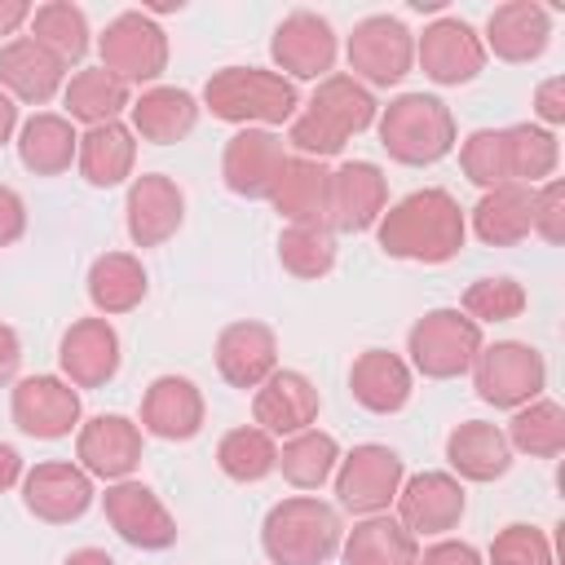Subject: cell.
Returning <instances> with one entry per match:
<instances>
[{"mask_svg": "<svg viewBox=\"0 0 565 565\" xmlns=\"http://www.w3.org/2000/svg\"><path fill=\"white\" fill-rule=\"evenodd\" d=\"M18 477H22V455L0 441V490H9Z\"/></svg>", "mask_w": 565, "mask_h": 565, "instance_id": "cell-52", "label": "cell"}, {"mask_svg": "<svg viewBox=\"0 0 565 565\" xmlns=\"http://www.w3.org/2000/svg\"><path fill=\"white\" fill-rule=\"evenodd\" d=\"M13 424L26 437L57 441L79 424V393L57 375H26L13 388Z\"/></svg>", "mask_w": 565, "mask_h": 565, "instance_id": "cell-13", "label": "cell"}, {"mask_svg": "<svg viewBox=\"0 0 565 565\" xmlns=\"http://www.w3.org/2000/svg\"><path fill=\"white\" fill-rule=\"evenodd\" d=\"M22 22H31V4H22V0H0V35L18 31Z\"/></svg>", "mask_w": 565, "mask_h": 565, "instance_id": "cell-51", "label": "cell"}, {"mask_svg": "<svg viewBox=\"0 0 565 565\" xmlns=\"http://www.w3.org/2000/svg\"><path fill=\"white\" fill-rule=\"evenodd\" d=\"M349 393L371 415H393L411 402V366L388 349H366L349 371Z\"/></svg>", "mask_w": 565, "mask_h": 565, "instance_id": "cell-26", "label": "cell"}, {"mask_svg": "<svg viewBox=\"0 0 565 565\" xmlns=\"http://www.w3.org/2000/svg\"><path fill=\"white\" fill-rule=\"evenodd\" d=\"M216 371L234 388H260L278 371V340L265 322H230L216 340Z\"/></svg>", "mask_w": 565, "mask_h": 565, "instance_id": "cell-23", "label": "cell"}, {"mask_svg": "<svg viewBox=\"0 0 565 565\" xmlns=\"http://www.w3.org/2000/svg\"><path fill=\"white\" fill-rule=\"evenodd\" d=\"M459 163H463V177L481 190H499V185H512V172H508V137L503 128H477L463 150H459Z\"/></svg>", "mask_w": 565, "mask_h": 565, "instance_id": "cell-43", "label": "cell"}, {"mask_svg": "<svg viewBox=\"0 0 565 565\" xmlns=\"http://www.w3.org/2000/svg\"><path fill=\"white\" fill-rule=\"evenodd\" d=\"M128 110H132V132L154 146H172L199 124V102L185 88H146L137 102H128Z\"/></svg>", "mask_w": 565, "mask_h": 565, "instance_id": "cell-30", "label": "cell"}, {"mask_svg": "<svg viewBox=\"0 0 565 565\" xmlns=\"http://www.w3.org/2000/svg\"><path fill=\"white\" fill-rule=\"evenodd\" d=\"M13 124H18V106H13V97H4V93H0V146L9 141Z\"/></svg>", "mask_w": 565, "mask_h": 565, "instance_id": "cell-54", "label": "cell"}, {"mask_svg": "<svg viewBox=\"0 0 565 565\" xmlns=\"http://www.w3.org/2000/svg\"><path fill=\"white\" fill-rule=\"evenodd\" d=\"M75 459L88 477L128 481V472L141 463V428L124 415H93L75 437Z\"/></svg>", "mask_w": 565, "mask_h": 565, "instance_id": "cell-16", "label": "cell"}, {"mask_svg": "<svg viewBox=\"0 0 565 565\" xmlns=\"http://www.w3.org/2000/svg\"><path fill=\"white\" fill-rule=\"evenodd\" d=\"M22 366V344H18V331L0 322V384H9Z\"/></svg>", "mask_w": 565, "mask_h": 565, "instance_id": "cell-50", "label": "cell"}, {"mask_svg": "<svg viewBox=\"0 0 565 565\" xmlns=\"http://www.w3.org/2000/svg\"><path fill=\"white\" fill-rule=\"evenodd\" d=\"M203 102L216 119L225 124H282V119H296V106H300V93L287 75L278 71H260V66H225L216 71L207 84H203Z\"/></svg>", "mask_w": 565, "mask_h": 565, "instance_id": "cell-4", "label": "cell"}, {"mask_svg": "<svg viewBox=\"0 0 565 565\" xmlns=\"http://www.w3.org/2000/svg\"><path fill=\"white\" fill-rule=\"evenodd\" d=\"M88 300L102 313H128L146 300V269L128 252H106L88 269Z\"/></svg>", "mask_w": 565, "mask_h": 565, "instance_id": "cell-35", "label": "cell"}, {"mask_svg": "<svg viewBox=\"0 0 565 565\" xmlns=\"http://www.w3.org/2000/svg\"><path fill=\"white\" fill-rule=\"evenodd\" d=\"M124 212H128V238H132L137 247H159V243H168V238L181 230V221H185V199H181V190H177L172 177L146 172V177L132 181Z\"/></svg>", "mask_w": 565, "mask_h": 565, "instance_id": "cell-21", "label": "cell"}, {"mask_svg": "<svg viewBox=\"0 0 565 565\" xmlns=\"http://www.w3.org/2000/svg\"><path fill=\"white\" fill-rule=\"evenodd\" d=\"M380 247L397 260H419V265H441L463 247V207L455 203L450 190H415L402 203H393L380 221Z\"/></svg>", "mask_w": 565, "mask_h": 565, "instance_id": "cell-1", "label": "cell"}, {"mask_svg": "<svg viewBox=\"0 0 565 565\" xmlns=\"http://www.w3.org/2000/svg\"><path fill=\"white\" fill-rule=\"evenodd\" d=\"M22 503L31 516H40L49 525H66L88 512L93 481L79 463H35L22 477Z\"/></svg>", "mask_w": 565, "mask_h": 565, "instance_id": "cell-17", "label": "cell"}, {"mask_svg": "<svg viewBox=\"0 0 565 565\" xmlns=\"http://www.w3.org/2000/svg\"><path fill=\"white\" fill-rule=\"evenodd\" d=\"M468 499L450 472H415L397 490V521L411 534H446L459 525Z\"/></svg>", "mask_w": 565, "mask_h": 565, "instance_id": "cell-19", "label": "cell"}, {"mask_svg": "<svg viewBox=\"0 0 565 565\" xmlns=\"http://www.w3.org/2000/svg\"><path fill=\"white\" fill-rule=\"evenodd\" d=\"M384 203H388V185H384V172L375 163H366V159L340 163L327 177V216H322V225L331 234L371 230L384 216Z\"/></svg>", "mask_w": 565, "mask_h": 565, "instance_id": "cell-11", "label": "cell"}, {"mask_svg": "<svg viewBox=\"0 0 565 565\" xmlns=\"http://www.w3.org/2000/svg\"><path fill=\"white\" fill-rule=\"evenodd\" d=\"M508 446L521 450V455H534V459H556L565 450V411L547 397H534L525 402L512 424H508Z\"/></svg>", "mask_w": 565, "mask_h": 565, "instance_id": "cell-37", "label": "cell"}, {"mask_svg": "<svg viewBox=\"0 0 565 565\" xmlns=\"http://www.w3.org/2000/svg\"><path fill=\"white\" fill-rule=\"evenodd\" d=\"M335 463H340V446L331 433H318V428L287 437V446L278 450V468L296 490H318L335 472Z\"/></svg>", "mask_w": 565, "mask_h": 565, "instance_id": "cell-39", "label": "cell"}, {"mask_svg": "<svg viewBox=\"0 0 565 565\" xmlns=\"http://www.w3.org/2000/svg\"><path fill=\"white\" fill-rule=\"evenodd\" d=\"M534 115H539L547 128L565 124V75H552V79L539 84V93H534Z\"/></svg>", "mask_w": 565, "mask_h": 565, "instance_id": "cell-47", "label": "cell"}, {"mask_svg": "<svg viewBox=\"0 0 565 565\" xmlns=\"http://www.w3.org/2000/svg\"><path fill=\"white\" fill-rule=\"evenodd\" d=\"M31 40L40 49H49L62 66H71V62H79L88 53V22H84V13L75 4L49 0V4L31 9Z\"/></svg>", "mask_w": 565, "mask_h": 565, "instance_id": "cell-38", "label": "cell"}, {"mask_svg": "<svg viewBox=\"0 0 565 565\" xmlns=\"http://www.w3.org/2000/svg\"><path fill=\"white\" fill-rule=\"evenodd\" d=\"M375 124V97L366 84H358L353 75H327L318 84V93L305 102V110L291 119L287 141L296 146V154L305 159H331L344 150L349 137L366 132Z\"/></svg>", "mask_w": 565, "mask_h": 565, "instance_id": "cell-2", "label": "cell"}, {"mask_svg": "<svg viewBox=\"0 0 565 565\" xmlns=\"http://www.w3.org/2000/svg\"><path fill=\"white\" fill-rule=\"evenodd\" d=\"M278 260L296 278H322L335 265V238L327 225H287L278 234Z\"/></svg>", "mask_w": 565, "mask_h": 565, "instance_id": "cell-42", "label": "cell"}, {"mask_svg": "<svg viewBox=\"0 0 565 565\" xmlns=\"http://www.w3.org/2000/svg\"><path fill=\"white\" fill-rule=\"evenodd\" d=\"M260 543L274 565H322L340 552L344 525L331 503L313 494H291L269 508L260 525Z\"/></svg>", "mask_w": 565, "mask_h": 565, "instance_id": "cell-3", "label": "cell"}, {"mask_svg": "<svg viewBox=\"0 0 565 565\" xmlns=\"http://www.w3.org/2000/svg\"><path fill=\"white\" fill-rule=\"evenodd\" d=\"M530 230L543 234L547 243H561V238H565V185H561V181H547L543 190H534Z\"/></svg>", "mask_w": 565, "mask_h": 565, "instance_id": "cell-46", "label": "cell"}, {"mask_svg": "<svg viewBox=\"0 0 565 565\" xmlns=\"http://www.w3.org/2000/svg\"><path fill=\"white\" fill-rule=\"evenodd\" d=\"M327 168L305 154H287L278 168V181L269 190V203L291 221V225H322L327 216Z\"/></svg>", "mask_w": 565, "mask_h": 565, "instance_id": "cell-29", "label": "cell"}, {"mask_svg": "<svg viewBox=\"0 0 565 565\" xmlns=\"http://www.w3.org/2000/svg\"><path fill=\"white\" fill-rule=\"evenodd\" d=\"M530 203L534 190L530 185H499L486 190L481 203L472 207V230L481 243L490 247H516L530 238Z\"/></svg>", "mask_w": 565, "mask_h": 565, "instance_id": "cell-33", "label": "cell"}, {"mask_svg": "<svg viewBox=\"0 0 565 565\" xmlns=\"http://www.w3.org/2000/svg\"><path fill=\"white\" fill-rule=\"evenodd\" d=\"M216 463H221V472L230 481L252 486V481H265L278 468V446H274V437L265 428H234V433L221 437Z\"/></svg>", "mask_w": 565, "mask_h": 565, "instance_id": "cell-40", "label": "cell"}, {"mask_svg": "<svg viewBox=\"0 0 565 565\" xmlns=\"http://www.w3.org/2000/svg\"><path fill=\"white\" fill-rule=\"evenodd\" d=\"M490 565H552V543L534 525H508L490 543Z\"/></svg>", "mask_w": 565, "mask_h": 565, "instance_id": "cell-45", "label": "cell"}, {"mask_svg": "<svg viewBox=\"0 0 565 565\" xmlns=\"http://www.w3.org/2000/svg\"><path fill=\"white\" fill-rule=\"evenodd\" d=\"M62 565H115V561H110L102 547H79V552H71Z\"/></svg>", "mask_w": 565, "mask_h": 565, "instance_id": "cell-53", "label": "cell"}, {"mask_svg": "<svg viewBox=\"0 0 565 565\" xmlns=\"http://www.w3.org/2000/svg\"><path fill=\"white\" fill-rule=\"evenodd\" d=\"M318 388L300 371H274L256 397H252V419L269 437H296L318 419Z\"/></svg>", "mask_w": 565, "mask_h": 565, "instance_id": "cell-20", "label": "cell"}, {"mask_svg": "<svg viewBox=\"0 0 565 565\" xmlns=\"http://www.w3.org/2000/svg\"><path fill=\"white\" fill-rule=\"evenodd\" d=\"M411 62H415V40H411L402 18L375 13V18H362L353 26V35H349V71H353V79L388 88L411 71Z\"/></svg>", "mask_w": 565, "mask_h": 565, "instance_id": "cell-10", "label": "cell"}, {"mask_svg": "<svg viewBox=\"0 0 565 565\" xmlns=\"http://www.w3.org/2000/svg\"><path fill=\"white\" fill-rule=\"evenodd\" d=\"M124 106H128V84L115 79L106 66H88V71L71 75V84H66V110H71V119H79L88 128L110 124Z\"/></svg>", "mask_w": 565, "mask_h": 565, "instance_id": "cell-36", "label": "cell"}, {"mask_svg": "<svg viewBox=\"0 0 565 565\" xmlns=\"http://www.w3.org/2000/svg\"><path fill=\"white\" fill-rule=\"evenodd\" d=\"M141 428L163 441H190L203 428V393L185 375H159L141 397Z\"/></svg>", "mask_w": 565, "mask_h": 565, "instance_id": "cell-24", "label": "cell"}, {"mask_svg": "<svg viewBox=\"0 0 565 565\" xmlns=\"http://www.w3.org/2000/svg\"><path fill=\"white\" fill-rule=\"evenodd\" d=\"M415 57L433 84H468L486 66V44L463 18H437L424 26Z\"/></svg>", "mask_w": 565, "mask_h": 565, "instance_id": "cell-15", "label": "cell"}, {"mask_svg": "<svg viewBox=\"0 0 565 565\" xmlns=\"http://www.w3.org/2000/svg\"><path fill=\"white\" fill-rule=\"evenodd\" d=\"M102 512L115 525V534L141 552H163L177 543V521L172 512L159 503V494L141 481H115L102 494Z\"/></svg>", "mask_w": 565, "mask_h": 565, "instance_id": "cell-12", "label": "cell"}, {"mask_svg": "<svg viewBox=\"0 0 565 565\" xmlns=\"http://www.w3.org/2000/svg\"><path fill=\"white\" fill-rule=\"evenodd\" d=\"M415 565H481V552L472 543H455V539H441L433 543L428 552H419Z\"/></svg>", "mask_w": 565, "mask_h": 565, "instance_id": "cell-49", "label": "cell"}, {"mask_svg": "<svg viewBox=\"0 0 565 565\" xmlns=\"http://www.w3.org/2000/svg\"><path fill=\"white\" fill-rule=\"evenodd\" d=\"M446 463L463 481H494L512 468V446H508L503 428H494L486 419H468L446 437Z\"/></svg>", "mask_w": 565, "mask_h": 565, "instance_id": "cell-28", "label": "cell"}, {"mask_svg": "<svg viewBox=\"0 0 565 565\" xmlns=\"http://www.w3.org/2000/svg\"><path fill=\"white\" fill-rule=\"evenodd\" d=\"M521 309H525V287L516 278L499 274V278H477L463 291V309L459 313H468L481 327V322H512V318H521Z\"/></svg>", "mask_w": 565, "mask_h": 565, "instance_id": "cell-44", "label": "cell"}, {"mask_svg": "<svg viewBox=\"0 0 565 565\" xmlns=\"http://www.w3.org/2000/svg\"><path fill=\"white\" fill-rule=\"evenodd\" d=\"M508 137V172H512V185H534L543 177L556 172V137L539 124H516V128H503Z\"/></svg>", "mask_w": 565, "mask_h": 565, "instance_id": "cell-41", "label": "cell"}, {"mask_svg": "<svg viewBox=\"0 0 565 565\" xmlns=\"http://www.w3.org/2000/svg\"><path fill=\"white\" fill-rule=\"evenodd\" d=\"M97 49H102V66H106L115 79H124V84L159 79L163 66H168V35H163V26H159L150 13H141V9L119 13V18L102 31Z\"/></svg>", "mask_w": 565, "mask_h": 565, "instance_id": "cell-8", "label": "cell"}, {"mask_svg": "<svg viewBox=\"0 0 565 565\" xmlns=\"http://www.w3.org/2000/svg\"><path fill=\"white\" fill-rule=\"evenodd\" d=\"M380 146L406 168H428L455 150V115L441 97L402 93L380 115Z\"/></svg>", "mask_w": 565, "mask_h": 565, "instance_id": "cell-5", "label": "cell"}, {"mask_svg": "<svg viewBox=\"0 0 565 565\" xmlns=\"http://www.w3.org/2000/svg\"><path fill=\"white\" fill-rule=\"evenodd\" d=\"M22 230H26V203H22V194H18V190L0 185V247L18 243V238H22Z\"/></svg>", "mask_w": 565, "mask_h": 565, "instance_id": "cell-48", "label": "cell"}, {"mask_svg": "<svg viewBox=\"0 0 565 565\" xmlns=\"http://www.w3.org/2000/svg\"><path fill=\"white\" fill-rule=\"evenodd\" d=\"M57 362L75 388H102L119 371V335L106 318H79L66 327Z\"/></svg>", "mask_w": 565, "mask_h": 565, "instance_id": "cell-22", "label": "cell"}, {"mask_svg": "<svg viewBox=\"0 0 565 565\" xmlns=\"http://www.w3.org/2000/svg\"><path fill=\"white\" fill-rule=\"evenodd\" d=\"M79 154V137L62 115H31L18 132V159L35 177H57Z\"/></svg>", "mask_w": 565, "mask_h": 565, "instance_id": "cell-34", "label": "cell"}, {"mask_svg": "<svg viewBox=\"0 0 565 565\" xmlns=\"http://www.w3.org/2000/svg\"><path fill=\"white\" fill-rule=\"evenodd\" d=\"M402 477H406V468H402L397 450L366 441V446H353V450L340 459L335 499H340V508H349V512H358V516H380V512L397 499Z\"/></svg>", "mask_w": 565, "mask_h": 565, "instance_id": "cell-9", "label": "cell"}, {"mask_svg": "<svg viewBox=\"0 0 565 565\" xmlns=\"http://www.w3.org/2000/svg\"><path fill=\"white\" fill-rule=\"evenodd\" d=\"M269 53L296 79H327L331 66H335V31H331L327 18H318L309 9H296L278 22V31L269 40Z\"/></svg>", "mask_w": 565, "mask_h": 565, "instance_id": "cell-14", "label": "cell"}, {"mask_svg": "<svg viewBox=\"0 0 565 565\" xmlns=\"http://www.w3.org/2000/svg\"><path fill=\"white\" fill-rule=\"evenodd\" d=\"M287 163L282 137H274L269 128H243L225 141V159H221V177L234 194L243 199H269L278 168Z\"/></svg>", "mask_w": 565, "mask_h": 565, "instance_id": "cell-18", "label": "cell"}, {"mask_svg": "<svg viewBox=\"0 0 565 565\" xmlns=\"http://www.w3.org/2000/svg\"><path fill=\"white\" fill-rule=\"evenodd\" d=\"M547 35H552V13L534 0H508L486 22V44L503 62H534L547 49Z\"/></svg>", "mask_w": 565, "mask_h": 565, "instance_id": "cell-25", "label": "cell"}, {"mask_svg": "<svg viewBox=\"0 0 565 565\" xmlns=\"http://www.w3.org/2000/svg\"><path fill=\"white\" fill-rule=\"evenodd\" d=\"M79 172L88 185L97 190H110L119 185L124 177H132V159H137V141H132V128H124L119 119L110 124H97L79 137Z\"/></svg>", "mask_w": 565, "mask_h": 565, "instance_id": "cell-31", "label": "cell"}, {"mask_svg": "<svg viewBox=\"0 0 565 565\" xmlns=\"http://www.w3.org/2000/svg\"><path fill=\"white\" fill-rule=\"evenodd\" d=\"M472 384L477 397L499 406V411H521L525 402H534L547 384V362L539 349L521 344V340H499L490 349L477 353L472 362Z\"/></svg>", "mask_w": 565, "mask_h": 565, "instance_id": "cell-7", "label": "cell"}, {"mask_svg": "<svg viewBox=\"0 0 565 565\" xmlns=\"http://www.w3.org/2000/svg\"><path fill=\"white\" fill-rule=\"evenodd\" d=\"M481 349H486L481 327L459 309H428L424 318H415V327L406 335V353H411L415 371L428 380H455V375L472 371Z\"/></svg>", "mask_w": 565, "mask_h": 565, "instance_id": "cell-6", "label": "cell"}, {"mask_svg": "<svg viewBox=\"0 0 565 565\" xmlns=\"http://www.w3.org/2000/svg\"><path fill=\"white\" fill-rule=\"evenodd\" d=\"M340 556H344V565H415L419 543L402 521L366 516L349 530V539L340 543Z\"/></svg>", "mask_w": 565, "mask_h": 565, "instance_id": "cell-32", "label": "cell"}, {"mask_svg": "<svg viewBox=\"0 0 565 565\" xmlns=\"http://www.w3.org/2000/svg\"><path fill=\"white\" fill-rule=\"evenodd\" d=\"M62 75L66 66L40 49L31 35H18L0 49V84L18 97V102H31V106H44L57 88H62Z\"/></svg>", "mask_w": 565, "mask_h": 565, "instance_id": "cell-27", "label": "cell"}]
</instances>
